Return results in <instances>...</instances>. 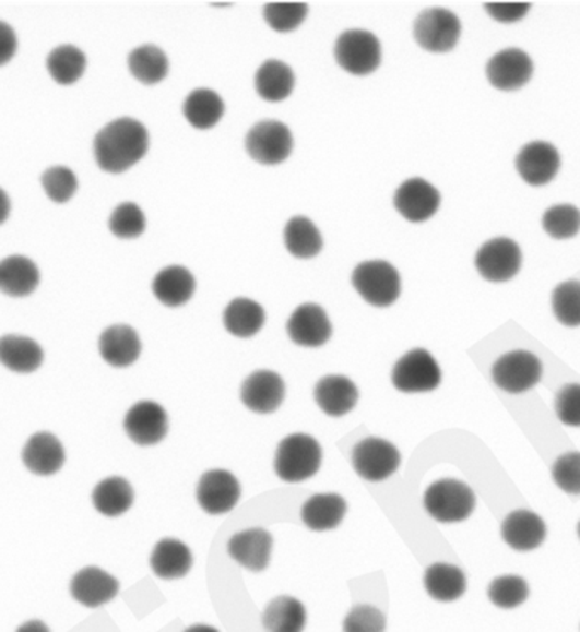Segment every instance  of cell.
<instances>
[{
  "instance_id": "603a6c76",
  "label": "cell",
  "mask_w": 580,
  "mask_h": 632,
  "mask_svg": "<svg viewBox=\"0 0 580 632\" xmlns=\"http://www.w3.org/2000/svg\"><path fill=\"white\" fill-rule=\"evenodd\" d=\"M316 404L330 417H343L355 409L358 389L352 380L342 375H328L315 386Z\"/></svg>"
},
{
  "instance_id": "83f0119b",
  "label": "cell",
  "mask_w": 580,
  "mask_h": 632,
  "mask_svg": "<svg viewBox=\"0 0 580 632\" xmlns=\"http://www.w3.org/2000/svg\"><path fill=\"white\" fill-rule=\"evenodd\" d=\"M43 356L42 346L29 337L15 334L0 337V363L15 373H33L38 370Z\"/></svg>"
},
{
  "instance_id": "d6a6232c",
  "label": "cell",
  "mask_w": 580,
  "mask_h": 632,
  "mask_svg": "<svg viewBox=\"0 0 580 632\" xmlns=\"http://www.w3.org/2000/svg\"><path fill=\"white\" fill-rule=\"evenodd\" d=\"M94 508L107 517L126 514L134 502L133 487L121 477H110L100 481L92 493Z\"/></svg>"
},
{
  "instance_id": "9c48e42d",
  "label": "cell",
  "mask_w": 580,
  "mask_h": 632,
  "mask_svg": "<svg viewBox=\"0 0 580 632\" xmlns=\"http://www.w3.org/2000/svg\"><path fill=\"white\" fill-rule=\"evenodd\" d=\"M245 146L248 155L258 164L279 165L293 152V133L284 122H258L247 134Z\"/></svg>"
},
{
  "instance_id": "60d3db41",
  "label": "cell",
  "mask_w": 580,
  "mask_h": 632,
  "mask_svg": "<svg viewBox=\"0 0 580 632\" xmlns=\"http://www.w3.org/2000/svg\"><path fill=\"white\" fill-rule=\"evenodd\" d=\"M542 224L546 235L552 238H573L580 231V211L576 205H554L546 211Z\"/></svg>"
},
{
  "instance_id": "7dc6e473",
  "label": "cell",
  "mask_w": 580,
  "mask_h": 632,
  "mask_svg": "<svg viewBox=\"0 0 580 632\" xmlns=\"http://www.w3.org/2000/svg\"><path fill=\"white\" fill-rule=\"evenodd\" d=\"M555 413L558 419L570 428H580V385L570 383L555 397Z\"/></svg>"
},
{
  "instance_id": "ac0fdd59",
  "label": "cell",
  "mask_w": 580,
  "mask_h": 632,
  "mask_svg": "<svg viewBox=\"0 0 580 632\" xmlns=\"http://www.w3.org/2000/svg\"><path fill=\"white\" fill-rule=\"evenodd\" d=\"M272 546V534L260 527H253L241 530L229 539L228 553L248 572L260 573L269 569Z\"/></svg>"
},
{
  "instance_id": "7a4b0ae2",
  "label": "cell",
  "mask_w": 580,
  "mask_h": 632,
  "mask_svg": "<svg viewBox=\"0 0 580 632\" xmlns=\"http://www.w3.org/2000/svg\"><path fill=\"white\" fill-rule=\"evenodd\" d=\"M322 450L312 436L297 432L279 444L273 468L281 480L299 484L315 477L321 468Z\"/></svg>"
},
{
  "instance_id": "1f68e13d",
  "label": "cell",
  "mask_w": 580,
  "mask_h": 632,
  "mask_svg": "<svg viewBox=\"0 0 580 632\" xmlns=\"http://www.w3.org/2000/svg\"><path fill=\"white\" fill-rule=\"evenodd\" d=\"M308 621L306 607L297 598L282 595L273 598L262 616L267 632H303Z\"/></svg>"
},
{
  "instance_id": "8fae6325",
  "label": "cell",
  "mask_w": 580,
  "mask_h": 632,
  "mask_svg": "<svg viewBox=\"0 0 580 632\" xmlns=\"http://www.w3.org/2000/svg\"><path fill=\"white\" fill-rule=\"evenodd\" d=\"M521 250L512 239L496 238L487 241L475 257V266L489 282H508L521 269Z\"/></svg>"
},
{
  "instance_id": "4fadbf2b",
  "label": "cell",
  "mask_w": 580,
  "mask_h": 632,
  "mask_svg": "<svg viewBox=\"0 0 580 632\" xmlns=\"http://www.w3.org/2000/svg\"><path fill=\"white\" fill-rule=\"evenodd\" d=\"M125 431L129 440L140 446L158 444L165 440L168 432L167 413L156 402H138L126 414Z\"/></svg>"
},
{
  "instance_id": "ba28073f",
  "label": "cell",
  "mask_w": 580,
  "mask_h": 632,
  "mask_svg": "<svg viewBox=\"0 0 580 632\" xmlns=\"http://www.w3.org/2000/svg\"><path fill=\"white\" fill-rule=\"evenodd\" d=\"M542 375V361L533 353L523 349L501 356L493 367L494 383L508 394L531 391L538 385Z\"/></svg>"
},
{
  "instance_id": "f35d334b",
  "label": "cell",
  "mask_w": 580,
  "mask_h": 632,
  "mask_svg": "<svg viewBox=\"0 0 580 632\" xmlns=\"http://www.w3.org/2000/svg\"><path fill=\"white\" fill-rule=\"evenodd\" d=\"M490 603L499 609H516L523 606L530 595L526 580L518 575L497 576L489 585Z\"/></svg>"
},
{
  "instance_id": "c3c4849f",
  "label": "cell",
  "mask_w": 580,
  "mask_h": 632,
  "mask_svg": "<svg viewBox=\"0 0 580 632\" xmlns=\"http://www.w3.org/2000/svg\"><path fill=\"white\" fill-rule=\"evenodd\" d=\"M484 8L497 23L511 24L523 20L531 5L526 2H489Z\"/></svg>"
},
{
  "instance_id": "44dd1931",
  "label": "cell",
  "mask_w": 580,
  "mask_h": 632,
  "mask_svg": "<svg viewBox=\"0 0 580 632\" xmlns=\"http://www.w3.org/2000/svg\"><path fill=\"white\" fill-rule=\"evenodd\" d=\"M23 463L31 474L50 477L64 465V450L60 440L51 432H36L31 436L23 450Z\"/></svg>"
},
{
  "instance_id": "74e56055",
  "label": "cell",
  "mask_w": 580,
  "mask_h": 632,
  "mask_svg": "<svg viewBox=\"0 0 580 632\" xmlns=\"http://www.w3.org/2000/svg\"><path fill=\"white\" fill-rule=\"evenodd\" d=\"M46 67L57 84L72 85L80 76L84 75L87 58L75 46H58L48 55Z\"/></svg>"
},
{
  "instance_id": "7402d4cb",
  "label": "cell",
  "mask_w": 580,
  "mask_h": 632,
  "mask_svg": "<svg viewBox=\"0 0 580 632\" xmlns=\"http://www.w3.org/2000/svg\"><path fill=\"white\" fill-rule=\"evenodd\" d=\"M502 539L514 551H533L546 538L543 518L531 511H514L505 518L501 527Z\"/></svg>"
},
{
  "instance_id": "f1b7e54d",
  "label": "cell",
  "mask_w": 580,
  "mask_h": 632,
  "mask_svg": "<svg viewBox=\"0 0 580 632\" xmlns=\"http://www.w3.org/2000/svg\"><path fill=\"white\" fill-rule=\"evenodd\" d=\"M196 278L184 266H168L153 281V294L167 307H180L192 299Z\"/></svg>"
},
{
  "instance_id": "e0dca14e",
  "label": "cell",
  "mask_w": 580,
  "mask_h": 632,
  "mask_svg": "<svg viewBox=\"0 0 580 632\" xmlns=\"http://www.w3.org/2000/svg\"><path fill=\"white\" fill-rule=\"evenodd\" d=\"M487 80L499 91H518L530 82L533 61L518 48L499 51L487 63Z\"/></svg>"
},
{
  "instance_id": "3957f363",
  "label": "cell",
  "mask_w": 580,
  "mask_h": 632,
  "mask_svg": "<svg viewBox=\"0 0 580 632\" xmlns=\"http://www.w3.org/2000/svg\"><path fill=\"white\" fill-rule=\"evenodd\" d=\"M425 509L438 523H462L474 512V490L463 481L453 480V478L435 481L426 490Z\"/></svg>"
},
{
  "instance_id": "4dcf8cb0",
  "label": "cell",
  "mask_w": 580,
  "mask_h": 632,
  "mask_svg": "<svg viewBox=\"0 0 580 632\" xmlns=\"http://www.w3.org/2000/svg\"><path fill=\"white\" fill-rule=\"evenodd\" d=\"M425 588L438 603H453L465 594V573L455 564H431L425 572Z\"/></svg>"
},
{
  "instance_id": "30bf717a",
  "label": "cell",
  "mask_w": 580,
  "mask_h": 632,
  "mask_svg": "<svg viewBox=\"0 0 580 632\" xmlns=\"http://www.w3.org/2000/svg\"><path fill=\"white\" fill-rule=\"evenodd\" d=\"M353 468L368 481H382L392 477L401 465V453L394 444L380 438H367L355 446Z\"/></svg>"
},
{
  "instance_id": "d590c367",
  "label": "cell",
  "mask_w": 580,
  "mask_h": 632,
  "mask_svg": "<svg viewBox=\"0 0 580 632\" xmlns=\"http://www.w3.org/2000/svg\"><path fill=\"white\" fill-rule=\"evenodd\" d=\"M129 72L141 84L155 85L167 76L168 58L158 46L144 45L131 51L128 58Z\"/></svg>"
},
{
  "instance_id": "277c9868",
  "label": "cell",
  "mask_w": 580,
  "mask_h": 632,
  "mask_svg": "<svg viewBox=\"0 0 580 632\" xmlns=\"http://www.w3.org/2000/svg\"><path fill=\"white\" fill-rule=\"evenodd\" d=\"M352 284L370 306L389 307L401 296V277L391 263L365 262L353 270Z\"/></svg>"
},
{
  "instance_id": "ee69618b",
  "label": "cell",
  "mask_w": 580,
  "mask_h": 632,
  "mask_svg": "<svg viewBox=\"0 0 580 632\" xmlns=\"http://www.w3.org/2000/svg\"><path fill=\"white\" fill-rule=\"evenodd\" d=\"M42 186L46 195L57 204L69 202L79 189L75 174L67 167L48 168L43 174Z\"/></svg>"
},
{
  "instance_id": "ffe728a7",
  "label": "cell",
  "mask_w": 580,
  "mask_h": 632,
  "mask_svg": "<svg viewBox=\"0 0 580 632\" xmlns=\"http://www.w3.org/2000/svg\"><path fill=\"white\" fill-rule=\"evenodd\" d=\"M70 592L76 603L88 609H97L104 604L110 603L118 595L119 582L115 576L97 569L87 567L80 570L70 583Z\"/></svg>"
},
{
  "instance_id": "52a82bcc",
  "label": "cell",
  "mask_w": 580,
  "mask_h": 632,
  "mask_svg": "<svg viewBox=\"0 0 580 632\" xmlns=\"http://www.w3.org/2000/svg\"><path fill=\"white\" fill-rule=\"evenodd\" d=\"M392 383L404 394L437 391L441 383V370L426 349H413L395 363Z\"/></svg>"
},
{
  "instance_id": "7bdbcfd3",
  "label": "cell",
  "mask_w": 580,
  "mask_h": 632,
  "mask_svg": "<svg viewBox=\"0 0 580 632\" xmlns=\"http://www.w3.org/2000/svg\"><path fill=\"white\" fill-rule=\"evenodd\" d=\"M146 228L143 211L133 202L116 207L115 213L109 219V229L113 235L121 239H133L143 235Z\"/></svg>"
},
{
  "instance_id": "d6986e66",
  "label": "cell",
  "mask_w": 580,
  "mask_h": 632,
  "mask_svg": "<svg viewBox=\"0 0 580 632\" xmlns=\"http://www.w3.org/2000/svg\"><path fill=\"white\" fill-rule=\"evenodd\" d=\"M284 398L285 383L275 371H255L241 386V401L257 414L275 413Z\"/></svg>"
},
{
  "instance_id": "8992f818",
  "label": "cell",
  "mask_w": 580,
  "mask_h": 632,
  "mask_svg": "<svg viewBox=\"0 0 580 632\" xmlns=\"http://www.w3.org/2000/svg\"><path fill=\"white\" fill-rule=\"evenodd\" d=\"M413 33L414 39L423 50L447 53L459 43L462 24L459 17L447 9H428L417 15Z\"/></svg>"
},
{
  "instance_id": "b9f144b4",
  "label": "cell",
  "mask_w": 580,
  "mask_h": 632,
  "mask_svg": "<svg viewBox=\"0 0 580 632\" xmlns=\"http://www.w3.org/2000/svg\"><path fill=\"white\" fill-rule=\"evenodd\" d=\"M308 15V5L300 2H272L263 9L267 24L277 33H291L297 29Z\"/></svg>"
},
{
  "instance_id": "ab89813d",
  "label": "cell",
  "mask_w": 580,
  "mask_h": 632,
  "mask_svg": "<svg viewBox=\"0 0 580 632\" xmlns=\"http://www.w3.org/2000/svg\"><path fill=\"white\" fill-rule=\"evenodd\" d=\"M552 309L564 326H580V282L569 281L558 285L552 294Z\"/></svg>"
},
{
  "instance_id": "db71d44e",
  "label": "cell",
  "mask_w": 580,
  "mask_h": 632,
  "mask_svg": "<svg viewBox=\"0 0 580 632\" xmlns=\"http://www.w3.org/2000/svg\"><path fill=\"white\" fill-rule=\"evenodd\" d=\"M577 533H579V538H580V523H579V526H577Z\"/></svg>"
},
{
  "instance_id": "f5cc1de1",
  "label": "cell",
  "mask_w": 580,
  "mask_h": 632,
  "mask_svg": "<svg viewBox=\"0 0 580 632\" xmlns=\"http://www.w3.org/2000/svg\"><path fill=\"white\" fill-rule=\"evenodd\" d=\"M186 632H220V631H217V629L211 628V625L198 624L187 629Z\"/></svg>"
},
{
  "instance_id": "681fc988",
  "label": "cell",
  "mask_w": 580,
  "mask_h": 632,
  "mask_svg": "<svg viewBox=\"0 0 580 632\" xmlns=\"http://www.w3.org/2000/svg\"><path fill=\"white\" fill-rule=\"evenodd\" d=\"M15 50H17V38H15L14 29L0 21V67L12 60Z\"/></svg>"
},
{
  "instance_id": "5b68a950",
  "label": "cell",
  "mask_w": 580,
  "mask_h": 632,
  "mask_svg": "<svg viewBox=\"0 0 580 632\" xmlns=\"http://www.w3.org/2000/svg\"><path fill=\"white\" fill-rule=\"evenodd\" d=\"M334 58L345 72L364 76L376 72L382 60L380 43L372 33L362 29L345 31L334 45Z\"/></svg>"
},
{
  "instance_id": "cb8c5ba5",
  "label": "cell",
  "mask_w": 580,
  "mask_h": 632,
  "mask_svg": "<svg viewBox=\"0 0 580 632\" xmlns=\"http://www.w3.org/2000/svg\"><path fill=\"white\" fill-rule=\"evenodd\" d=\"M99 351L110 367L126 368L141 355V342L133 327L118 324L104 331L99 339Z\"/></svg>"
},
{
  "instance_id": "7c38bea8",
  "label": "cell",
  "mask_w": 580,
  "mask_h": 632,
  "mask_svg": "<svg viewBox=\"0 0 580 632\" xmlns=\"http://www.w3.org/2000/svg\"><path fill=\"white\" fill-rule=\"evenodd\" d=\"M241 497L238 478L226 469H211L202 475L198 485V502L211 515L232 512Z\"/></svg>"
},
{
  "instance_id": "bcb514c9",
  "label": "cell",
  "mask_w": 580,
  "mask_h": 632,
  "mask_svg": "<svg viewBox=\"0 0 580 632\" xmlns=\"http://www.w3.org/2000/svg\"><path fill=\"white\" fill-rule=\"evenodd\" d=\"M345 632H386V616L377 607H353L343 622Z\"/></svg>"
},
{
  "instance_id": "f546056e",
  "label": "cell",
  "mask_w": 580,
  "mask_h": 632,
  "mask_svg": "<svg viewBox=\"0 0 580 632\" xmlns=\"http://www.w3.org/2000/svg\"><path fill=\"white\" fill-rule=\"evenodd\" d=\"M296 76L284 61L269 60L255 75V88L263 100L281 103L293 94Z\"/></svg>"
},
{
  "instance_id": "5bb4252c",
  "label": "cell",
  "mask_w": 580,
  "mask_h": 632,
  "mask_svg": "<svg viewBox=\"0 0 580 632\" xmlns=\"http://www.w3.org/2000/svg\"><path fill=\"white\" fill-rule=\"evenodd\" d=\"M440 201V192L423 178H410L399 187L394 195L395 208L411 223H425L435 216Z\"/></svg>"
},
{
  "instance_id": "d4e9b609",
  "label": "cell",
  "mask_w": 580,
  "mask_h": 632,
  "mask_svg": "<svg viewBox=\"0 0 580 632\" xmlns=\"http://www.w3.org/2000/svg\"><path fill=\"white\" fill-rule=\"evenodd\" d=\"M346 514V500L338 493H319L303 505L300 517L311 530L336 529Z\"/></svg>"
},
{
  "instance_id": "8d00e7d4",
  "label": "cell",
  "mask_w": 580,
  "mask_h": 632,
  "mask_svg": "<svg viewBox=\"0 0 580 632\" xmlns=\"http://www.w3.org/2000/svg\"><path fill=\"white\" fill-rule=\"evenodd\" d=\"M288 253L300 260L316 257L322 250L321 232L308 217H294L288 220L284 231Z\"/></svg>"
},
{
  "instance_id": "2e32d148",
  "label": "cell",
  "mask_w": 580,
  "mask_h": 632,
  "mask_svg": "<svg viewBox=\"0 0 580 632\" xmlns=\"http://www.w3.org/2000/svg\"><path fill=\"white\" fill-rule=\"evenodd\" d=\"M331 333H333V327H331L327 312L316 303H303L297 307L287 321L288 337L304 348H319V346L327 345Z\"/></svg>"
},
{
  "instance_id": "484cf974",
  "label": "cell",
  "mask_w": 580,
  "mask_h": 632,
  "mask_svg": "<svg viewBox=\"0 0 580 632\" xmlns=\"http://www.w3.org/2000/svg\"><path fill=\"white\" fill-rule=\"evenodd\" d=\"M39 285V270L26 257H9L0 262V291L5 296L26 297Z\"/></svg>"
},
{
  "instance_id": "4316f807",
  "label": "cell",
  "mask_w": 580,
  "mask_h": 632,
  "mask_svg": "<svg viewBox=\"0 0 580 632\" xmlns=\"http://www.w3.org/2000/svg\"><path fill=\"white\" fill-rule=\"evenodd\" d=\"M150 564L158 579H182L192 569V553L179 539H162L153 549Z\"/></svg>"
},
{
  "instance_id": "f907efd6",
  "label": "cell",
  "mask_w": 580,
  "mask_h": 632,
  "mask_svg": "<svg viewBox=\"0 0 580 632\" xmlns=\"http://www.w3.org/2000/svg\"><path fill=\"white\" fill-rule=\"evenodd\" d=\"M11 213V201H9L8 193L0 189V224L5 223Z\"/></svg>"
},
{
  "instance_id": "f6af8a7d",
  "label": "cell",
  "mask_w": 580,
  "mask_h": 632,
  "mask_svg": "<svg viewBox=\"0 0 580 632\" xmlns=\"http://www.w3.org/2000/svg\"><path fill=\"white\" fill-rule=\"evenodd\" d=\"M552 478L558 489L569 496H580V453H566L552 466Z\"/></svg>"
},
{
  "instance_id": "6da1fadb",
  "label": "cell",
  "mask_w": 580,
  "mask_h": 632,
  "mask_svg": "<svg viewBox=\"0 0 580 632\" xmlns=\"http://www.w3.org/2000/svg\"><path fill=\"white\" fill-rule=\"evenodd\" d=\"M149 143V131L141 122L131 118L116 119L95 136V162L104 171L121 174L146 155Z\"/></svg>"
},
{
  "instance_id": "836d02e7",
  "label": "cell",
  "mask_w": 580,
  "mask_h": 632,
  "mask_svg": "<svg viewBox=\"0 0 580 632\" xmlns=\"http://www.w3.org/2000/svg\"><path fill=\"white\" fill-rule=\"evenodd\" d=\"M224 327L236 337H251L265 324V311L250 299H235L224 311Z\"/></svg>"
},
{
  "instance_id": "e575fe53",
  "label": "cell",
  "mask_w": 580,
  "mask_h": 632,
  "mask_svg": "<svg viewBox=\"0 0 580 632\" xmlns=\"http://www.w3.org/2000/svg\"><path fill=\"white\" fill-rule=\"evenodd\" d=\"M224 103L220 95L209 88L190 92L184 103V116L196 129H211L221 121Z\"/></svg>"
},
{
  "instance_id": "816d5d0a",
  "label": "cell",
  "mask_w": 580,
  "mask_h": 632,
  "mask_svg": "<svg viewBox=\"0 0 580 632\" xmlns=\"http://www.w3.org/2000/svg\"><path fill=\"white\" fill-rule=\"evenodd\" d=\"M15 632H50L48 625L42 621H29L26 624L21 625Z\"/></svg>"
},
{
  "instance_id": "9a60e30c",
  "label": "cell",
  "mask_w": 580,
  "mask_h": 632,
  "mask_svg": "<svg viewBox=\"0 0 580 632\" xmlns=\"http://www.w3.org/2000/svg\"><path fill=\"white\" fill-rule=\"evenodd\" d=\"M516 168L528 186L542 187L557 177L560 155L554 144L533 141L521 150L516 158Z\"/></svg>"
}]
</instances>
